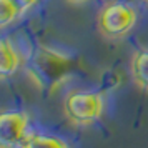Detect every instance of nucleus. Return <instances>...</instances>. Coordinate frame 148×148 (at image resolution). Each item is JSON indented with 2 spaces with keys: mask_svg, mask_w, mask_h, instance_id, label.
<instances>
[{
  "mask_svg": "<svg viewBox=\"0 0 148 148\" xmlns=\"http://www.w3.org/2000/svg\"><path fill=\"white\" fill-rule=\"evenodd\" d=\"M73 62L50 47H38L27 63V73L37 87L52 92L60 87L72 72Z\"/></svg>",
  "mask_w": 148,
  "mask_h": 148,
  "instance_id": "1",
  "label": "nucleus"
},
{
  "mask_svg": "<svg viewBox=\"0 0 148 148\" xmlns=\"http://www.w3.org/2000/svg\"><path fill=\"white\" fill-rule=\"evenodd\" d=\"M105 110L103 95L90 90H75L65 98V115L75 125H92L98 121Z\"/></svg>",
  "mask_w": 148,
  "mask_h": 148,
  "instance_id": "2",
  "label": "nucleus"
},
{
  "mask_svg": "<svg viewBox=\"0 0 148 148\" xmlns=\"http://www.w3.org/2000/svg\"><path fill=\"white\" fill-rule=\"evenodd\" d=\"M136 14L133 7L123 2H112L98 15V28L108 38H120L133 28Z\"/></svg>",
  "mask_w": 148,
  "mask_h": 148,
  "instance_id": "3",
  "label": "nucleus"
},
{
  "mask_svg": "<svg viewBox=\"0 0 148 148\" xmlns=\"http://www.w3.org/2000/svg\"><path fill=\"white\" fill-rule=\"evenodd\" d=\"M28 116L23 112H3L0 115V143L3 148H17L27 136Z\"/></svg>",
  "mask_w": 148,
  "mask_h": 148,
  "instance_id": "4",
  "label": "nucleus"
},
{
  "mask_svg": "<svg viewBox=\"0 0 148 148\" xmlns=\"http://www.w3.org/2000/svg\"><path fill=\"white\" fill-rule=\"evenodd\" d=\"M22 65V57L18 55L17 48L14 43L7 38L0 42V77L7 78L20 68Z\"/></svg>",
  "mask_w": 148,
  "mask_h": 148,
  "instance_id": "5",
  "label": "nucleus"
},
{
  "mask_svg": "<svg viewBox=\"0 0 148 148\" xmlns=\"http://www.w3.org/2000/svg\"><path fill=\"white\" fill-rule=\"evenodd\" d=\"M17 148H68L67 141L45 133H27Z\"/></svg>",
  "mask_w": 148,
  "mask_h": 148,
  "instance_id": "6",
  "label": "nucleus"
},
{
  "mask_svg": "<svg viewBox=\"0 0 148 148\" xmlns=\"http://www.w3.org/2000/svg\"><path fill=\"white\" fill-rule=\"evenodd\" d=\"M132 75L136 85L148 90V50L136 52L132 60Z\"/></svg>",
  "mask_w": 148,
  "mask_h": 148,
  "instance_id": "7",
  "label": "nucleus"
},
{
  "mask_svg": "<svg viewBox=\"0 0 148 148\" xmlns=\"http://www.w3.org/2000/svg\"><path fill=\"white\" fill-rule=\"evenodd\" d=\"M20 15V8L14 0H0V27H7Z\"/></svg>",
  "mask_w": 148,
  "mask_h": 148,
  "instance_id": "8",
  "label": "nucleus"
},
{
  "mask_svg": "<svg viewBox=\"0 0 148 148\" xmlns=\"http://www.w3.org/2000/svg\"><path fill=\"white\" fill-rule=\"evenodd\" d=\"M15 3L18 5V8H20V12L22 14H25L27 10H30V8L34 7L35 3L38 2V0H14Z\"/></svg>",
  "mask_w": 148,
  "mask_h": 148,
  "instance_id": "9",
  "label": "nucleus"
},
{
  "mask_svg": "<svg viewBox=\"0 0 148 148\" xmlns=\"http://www.w3.org/2000/svg\"><path fill=\"white\" fill-rule=\"evenodd\" d=\"M68 2H72V3H82V2H85V0H68Z\"/></svg>",
  "mask_w": 148,
  "mask_h": 148,
  "instance_id": "10",
  "label": "nucleus"
},
{
  "mask_svg": "<svg viewBox=\"0 0 148 148\" xmlns=\"http://www.w3.org/2000/svg\"><path fill=\"white\" fill-rule=\"evenodd\" d=\"M147 2H148V0H147Z\"/></svg>",
  "mask_w": 148,
  "mask_h": 148,
  "instance_id": "11",
  "label": "nucleus"
}]
</instances>
